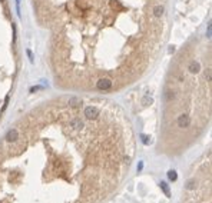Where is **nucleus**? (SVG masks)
I'll list each match as a JSON object with an SVG mask.
<instances>
[{
  "mask_svg": "<svg viewBox=\"0 0 212 203\" xmlns=\"http://www.w3.org/2000/svg\"><path fill=\"white\" fill-rule=\"evenodd\" d=\"M176 123H178V126L181 129H186V127L191 126V117L188 114H181L178 117V120H176Z\"/></svg>",
  "mask_w": 212,
  "mask_h": 203,
  "instance_id": "f03ea898",
  "label": "nucleus"
},
{
  "mask_svg": "<svg viewBox=\"0 0 212 203\" xmlns=\"http://www.w3.org/2000/svg\"><path fill=\"white\" fill-rule=\"evenodd\" d=\"M26 53H27V56H29V60H30V63H33V59H34V57H33L32 50H30V49H27V50H26Z\"/></svg>",
  "mask_w": 212,
  "mask_h": 203,
  "instance_id": "ddd939ff",
  "label": "nucleus"
},
{
  "mask_svg": "<svg viewBox=\"0 0 212 203\" xmlns=\"http://www.w3.org/2000/svg\"><path fill=\"white\" fill-rule=\"evenodd\" d=\"M188 70L191 72V73H198L199 70H201V63L198 62V60H192V62H189V65H188Z\"/></svg>",
  "mask_w": 212,
  "mask_h": 203,
  "instance_id": "39448f33",
  "label": "nucleus"
},
{
  "mask_svg": "<svg viewBox=\"0 0 212 203\" xmlns=\"http://www.w3.org/2000/svg\"><path fill=\"white\" fill-rule=\"evenodd\" d=\"M0 1H3V3H4V1H6V0H0Z\"/></svg>",
  "mask_w": 212,
  "mask_h": 203,
  "instance_id": "a211bd4d",
  "label": "nucleus"
},
{
  "mask_svg": "<svg viewBox=\"0 0 212 203\" xmlns=\"http://www.w3.org/2000/svg\"><path fill=\"white\" fill-rule=\"evenodd\" d=\"M85 116L90 119V120H96L99 116V109L98 107H95V106H88L86 109H85Z\"/></svg>",
  "mask_w": 212,
  "mask_h": 203,
  "instance_id": "f257e3e1",
  "label": "nucleus"
},
{
  "mask_svg": "<svg viewBox=\"0 0 212 203\" xmlns=\"http://www.w3.org/2000/svg\"><path fill=\"white\" fill-rule=\"evenodd\" d=\"M205 77H206V81H211V69H206Z\"/></svg>",
  "mask_w": 212,
  "mask_h": 203,
  "instance_id": "4468645a",
  "label": "nucleus"
},
{
  "mask_svg": "<svg viewBox=\"0 0 212 203\" xmlns=\"http://www.w3.org/2000/svg\"><path fill=\"white\" fill-rule=\"evenodd\" d=\"M154 15H155L156 17H161L163 15V7L162 6H155L154 7Z\"/></svg>",
  "mask_w": 212,
  "mask_h": 203,
  "instance_id": "0eeeda50",
  "label": "nucleus"
},
{
  "mask_svg": "<svg viewBox=\"0 0 212 203\" xmlns=\"http://www.w3.org/2000/svg\"><path fill=\"white\" fill-rule=\"evenodd\" d=\"M161 189H162L163 192H165L166 197H171V192H169V187H168V185H166L165 182H161Z\"/></svg>",
  "mask_w": 212,
  "mask_h": 203,
  "instance_id": "6e6552de",
  "label": "nucleus"
},
{
  "mask_svg": "<svg viewBox=\"0 0 212 203\" xmlns=\"http://www.w3.org/2000/svg\"><path fill=\"white\" fill-rule=\"evenodd\" d=\"M152 103H154V99L151 97V96H149V95H146V96H145V97L142 99V105L148 106V105H152Z\"/></svg>",
  "mask_w": 212,
  "mask_h": 203,
  "instance_id": "9d476101",
  "label": "nucleus"
},
{
  "mask_svg": "<svg viewBox=\"0 0 212 203\" xmlns=\"http://www.w3.org/2000/svg\"><path fill=\"white\" fill-rule=\"evenodd\" d=\"M140 140H142V143H143V145H146V146L152 143V140H151V138H149L148 135H140Z\"/></svg>",
  "mask_w": 212,
  "mask_h": 203,
  "instance_id": "1a4fd4ad",
  "label": "nucleus"
},
{
  "mask_svg": "<svg viewBox=\"0 0 212 203\" xmlns=\"http://www.w3.org/2000/svg\"><path fill=\"white\" fill-rule=\"evenodd\" d=\"M17 139H19V130H17V129H10V130H9L7 135H6V140H7L9 143L16 142Z\"/></svg>",
  "mask_w": 212,
  "mask_h": 203,
  "instance_id": "20e7f679",
  "label": "nucleus"
},
{
  "mask_svg": "<svg viewBox=\"0 0 212 203\" xmlns=\"http://www.w3.org/2000/svg\"><path fill=\"white\" fill-rule=\"evenodd\" d=\"M69 126L73 127V129H82L83 127V122H82L80 119H73V120L69 122Z\"/></svg>",
  "mask_w": 212,
  "mask_h": 203,
  "instance_id": "423d86ee",
  "label": "nucleus"
},
{
  "mask_svg": "<svg viewBox=\"0 0 212 203\" xmlns=\"http://www.w3.org/2000/svg\"><path fill=\"white\" fill-rule=\"evenodd\" d=\"M142 167H143V163L140 162V163H139V166H138V172H140V170H142Z\"/></svg>",
  "mask_w": 212,
  "mask_h": 203,
  "instance_id": "dca6fc26",
  "label": "nucleus"
},
{
  "mask_svg": "<svg viewBox=\"0 0 212 203\" xmlns=\"http://www.w3.org/2000/svg\"><path fill=\"white\" fill-rule=\"evenodd\" d=\"M173 52H175V47H173V46H171V47H169V53H173Z\"/></svg>",
  "mask_w": 212,
  "mask_h": 203,
  "instance_id": "f3484780",
  "label": "nucleus"
},
{
  "mask_svg": "<svg viewBox=\"0 0 212 203\" xmlns=\"http://www.w3.org/2000/svg\"><path fill=\"white\" fill-rule=\"evenodd\" d=\"M96 87H98L99 90H109L112 87V80H110V79H106V77L99 79L98 83H96Z\"/></svg>",
  "mask_w": 212,
  "mask_h": 203,
  "instance_id": "7ed1b4c3",
  "label": "nucleus"
},
{
  "mask_svg": "<svg viewBox=\"0 0 212 203\" xmlns=\"http://www.w3.org/2000/svg\"><path fill=\"white\" fill-rule=\"evenodd\" d=\"M165 99H166L168 102L173 100V99H175V93H173V92H171V90H168V92L165 93Z\"/></svg>",
  "mask_w": 212,
  "mask_h": 203,
  "instance_id": "9b49d317",
  "label": "nucleus"
},
{
  "mask_svg": "<svg viewBox=\"0 0 212 203\" xmlns=\"http://www.w3.org/2000/svg\"><path fill=\"white\" fill-rule=\"evenodd\" d=\"M211 33H212V26H211V23L208 25V36L206 37H211Z\"/></svg>",
  "mask_w": 212,
  "mask_h": 203,
  "instance_id": "2eb2a0df",
  "label": "nucleus"
},
{
  "mask_svg": "<svg viewBox=\"0 0 212 203\" xmlns=\"http://www.w3.org/2000/svg\"><path fill=\"white\" fill-rule=\"evenodd\" d=\"M168 178L171 179L172 182H175V180L178 179V175H176V172H175V170H169V172H168Z\"/></svg>",
  "mask_w": 212,
  "mask_h": 203,
  "instance_id": "f8f14e48",
  "label": "nucleus"
}]
</instances>
